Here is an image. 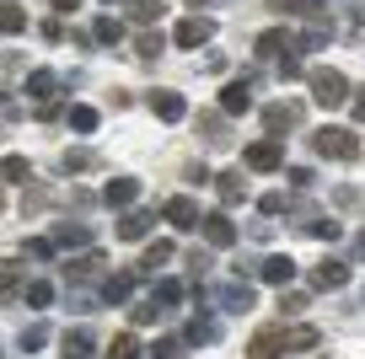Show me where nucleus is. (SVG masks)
I'll return each mask as SVG.
<instances>
[{
  "mask_svg": "<svg viewBox=\"0 0 365 359\" xmlns=\"http://www.w3.org/2000/svg\"><path fill=\"white\" fill-rule=\"evenodd\" d=\"M307 86H312V102H317V108H344V102H349V80H344V70H312Z\"/></svg>",
  "mask_w": 365,
  "mask_h": 359,
  "instance_id": "nucleus-1",
  "label": "nucleus"
},
{
  "mask_svg": "<svg viewBox=\"0 0 365 359\" xmlns=\"http://www.w3.org/2000/svg\"><path fill=\"white\" fill-rule=\"evenodd\" d=\"M312 145H317V156H328V161H354L360 156V135H354V129H317V135H312Z\"/></svg>",
  "mask_w": 365,
  "mask_h": 359,
  "instance_id": "nucleus-2",
  "label": "nucleus"
},
{
  "mask_svg": "<svg viewBox=\"0 0 365 359\" xmlns=\"http://www.w3.org/2000/svg\"><path fill=\"white\" fill-rule=\"evenodd\" d=\"M59 86H65V80H59L54 70H27V97L38 102V118H54L59 113Z\"/></svg>",
  "mask_w": 365,
  "mask_h": 359,
  "instance_id": "nucleus-3",
  "label": "nucleus"
},
{
  "mask_svg": "<svg viewBox=\"0 0 365 359\" xmlns=\"http://www.w3.org/2000/svg\"><path fill=\"white\" fill-rule=\"evenodd\" d=\"M290 327H263V333H252L247 338V359H279V354H290Z\"/></svg>",
  "mask_w": 365,
  "mask_h": 359,
  "instance_id": "nucleus-4",
  "label": "nucleus"
},
{
  "mask_svg": "<svg viewBox=\"0 0 365 359\" xmlns=\"http://www.w3.org/2000/svg\"><path fill=\"white\" fill-rule=\"evenodd\" d=\"M210 38H215V22H210V16H182V22L172 27V43L178 48H205Z\"/></svg>",
  "mask_w": 365,
  "mask_h": 359,
  "instance_id": "nucleus-5",
  "label": "nucleus"
},
{
  "mask_svg": "<svg viewBox=\"0 0 365 359\" xmlns=\"http://www.w3.org/2000/svg\"><path fill=\"white\" fill-rule=\"evenodd\" d=\"M263 124H269V135L301 129V124H307V108H301V102H269V108H263Z\"/></svg>",
  "mask_w": 365,
  "mask_h": 359,
  "instance_id": "nucleus-6",
  "label": "nucleus"
},
{
  "mask_svg": "<svg viewBox=\"0 0 365 359\" xmlns=\"http://www.w3.org/2000/svg\"><path fill=\"white\" fill-rule=\"evenodd\" d=\"M307 284H312V290H344V284H349V263H339V258H322V263H312Z\"/></svg>",
  "mask_w": 365,
  "mask_h": 359,
  "instance_id": "nucleus-7",
  "label": "nucleus"
},
{
  "mask_svg": "<svg viewBox=\"0 0 365 359\" xmlns=\"http://www.w3.org/2000/svg\"><path fill=\"white\" fill-rule=\"evenodd\" d=\"M296 54V33H290V27H269V33H258V43H252V54L258 59H279V54Z\"/></svg>",
  "mask_w": 365,
  "mask_h": 359,
  "instance_id": "nucleus-8",
  "label": "nucleus"
},
{
  "mask_svg": "<svg viewBox=\"0 0 365 359\" xmlns=\"http://www.w3.org/2000/svg\"><path fill=\"white\" fill-rule=\"evenodd\" d=\"M199 231H205L210 247H237V225H231V214H205Z\"/></svg>",
  "mask_w": 365,
  "mask_h": 359,
  "instance_id": "nucleus-9",
  "label": "nucleus"
},
{
  "mask_svg": "<svg viewBox=\"0 0 365 359\" xmlns=\"http://www.w3.org/2000/svg\"><path fill=\"white\" fill-rule=\"evenodd\" d=\"M279 161H285V145H279V140H258V145H247V167L252 172H274Z\"/></svg>",
  "mask_w": 365,
  "mask_h": 359,
  "instance_id": "nucleus-10",
  "label": "nucleus"
},
{
  "mask_svg": "<svg viewBox=\"0 0 365 359\" xmlns=\"http://www.w3.org/2000/svg\"><path fill=\"white\" fill-rule=\"evenodd\" d=\"M150 113H156L161 124H178V118H188V102L178 91H150Z\"/></svg>",
  "mask_w": 365,
  "mask_h": 359,
  "instance_id": "nucleus-11",
  "label": "nucleus"
},
{
  "mask_svg": "<svg viewBox=\"0 0 365 359\" xmlns=\"http://www.w3.org/2000/svg\"><path fill=\"white\" fill-rule=\"evenodd\" d=\"M91 348H97V338H91L86 327H70V333L59 338V359H91Z\"/></svg>",
  "mask_w": 365,
  "mask_h": 359,
  "instance_id": "nucleus-12",
  "label": "nucleus"
},
{
  "mask_svg": "<svg viewBox=\"0 0 365 359\" xmlns=\"http://www.w3.org/2000/svg\"><path fill=\"white\" fill-rule=\"evenodd\" d=\"M167 220L182 225V231H199V220H205V214H199L194 199H167Z\"/></svg>",
  "mask_w": 365,
  "mask_h": 359,
  "instance_id": "nucleus-13",
  "label": "nucleus"
},
{
  "mask_svg": "<svg viewBox=\"0 0 365 359\" xmlns=\"http://www.w3.org/2000/svg\"><path fill=\"white\" fill-rule=\"evenodd\" d=\"M252 108V80H231L220 91V113H247Z\"/></svg>",
  "mask_w": 365,
  "mask_h": 359,
  "instance_id": "nucleus-14",
  "label": "nucleus"
},
{
  "mask_svg": "<svg viewBox=\"0 0 365 359\" xmlns=\"http://www.w3.org/2000/svg\"><path fill=\"white\" fill-rule=\"evenodd\" d=\"M118 241H145V231H150V214H140V209H129V214H118Z\"/></svg>",
  "mask_w": 365,
  "mask_h": 359,
  "instance_id": "nucleus-15",
  "label": "nucleus"
},
{
  "mask_svg": "<svg viewBox=\"0 0 365 359\" xmlns=\"http://www.w3.org/2000/svg\"><path fill=\"white\" fill-rule=\"evenodd\" d=\"M167 263H172V241H150V247H145V263H140V279H150V274H161V269H167Z\"/></svg>",
  "mask_w": 365,
  "mask_h": 359,
  "instance_id": "nucleus-16",
  "label": "nucleus"
},
{
  "mask_svg": "<svg viewBox=\"0 0 365 359\" xmlns=\"http://www.w3.org/2000/svg\"><path fill=\"white\" fill-rule=\"evenodd\" d=\"M103 269H108V263H103V252H86V258H70V263H65L70 284H76V279H97Z\"/></svg>",
  "mask_w": 365,
  "mask_h": 359,
  "instance_id": "nucleus-17",
  "label": "nucleus"
},
{
  "mask_svg": "<svg viewBox=\"0 0 365 359\" xmlns=\"http://www.w3.org/2000/svg\"><path fill=\"white\" fill-rule=\"evenodd\" d=\"M135 279H140V274H113V279H103V301L124 306L129 295H135Z\"/></svg>",
  "mask_w": 365,
  "mask_h": 359,
  "instance_id": "nucleus-18",
  "label": "nucleus"
},
{
  "mask_svg": "<svg viewBox=\"0 0 365 359\" xmlns=\"http://www.w3.org/2000/svg\"><path fill=\"white\" fill-rule=\"evenodd\" d=\"M215 301L226 306V311H252V284H226Z\"/></svg>",
  "mask_w": 365,
  "mask_h": 359,
  "instance_id": "nucleus-19",
  "label": "nucleus"
},
{
  "mask_svg": "<svg viewBox=\"0 0 365 359\" xmlns=\"http://www.w3.org/2000/svg\"><path fill=\"white\" fill-rule=\"evenodd\" d=\"M0 33H27V11L16 6V0H0Z\"/></svg>",
  "mask_w": 365,
  "mask_h": 359,
  "instance_id": "nucleus-20",
  "label": "nucleus"
},
{
  "mask_svg": "<svg viewBox=\"0 0 365 359\" xmlns=\"http://www.w3.org/2000/svg\"><path fill=\"white\" fill-rule=\"evenodd\" d=\"M263 279H269V284H279V290H285V284L290 279H296V263H290V258H269V263H263Z\"/></svg>",
  "mask_w": 365,
  "mask_h": 359,
  "instance_id": "nucleus-21",
  "label": "nucleus"
},
{
  "mask_svg": "<svg viewBox=\"0 0 365 359\" xmlns=\"http://www.w3.org/2000/svg\"><path fill=\"white\" fill-rule=\"evenodd\" d=\"M215 188H220V199H226V204H242V199H247V182H242V172H220Z\"/></svg>",
  "mask_w": 365,
  "mask_h": 359,
  "instance_id": "nucleus-22",
  "label": "nucleus"
},
{
  "mask_svg": "<svg viewBox=\"0 0 365 359\" xmlns=\"http://www.w3.org/2000/svg\"><path fill=\"white\" fill-rule=\"evenodd\" d=\"M135 193H140V182L118 177V182H108V193H103V199L113 204V209H129V204H135Z\"/></svg>",
  "mask_w": 365,
  "mask_h": 359,
  "instance_id": "nucleus-23",
  "label": "nucleus"
},
{
  "mask_svg": "<svg viewBox=\"0 0 365 359\" xmlns=\"http://www.w3.org/2000/svg\"><path fill=\"white\" fill-rule=\"evenodd\" d=\"M108 359H145V348H140L129 333H118L113 343H108Z\"/></svg>",
  "mask_w": 365,
  "mask_h": 359,
  "instance_id": "nucleus-24",
  "label": "nucleus"
},
{
  "mask_svg": "<svg viewBox=\"0 0 365 359\" xmlns=\"http://www.w3.org/2000/svg\"><path fill=\"white\" fill-rule=\"evenodd\" d=\"M86 241H91L86 225H59L54 231V247H86Z\"/></svg>",
  "mask_w": 365,
  "mask_h": 359,
  "instance_id": "nucleus-25",
  "label": "nucleus"
},
{
  "mask_svg": "<svg viewBox=\"0 0 365 359\" xmlns=\"http://www.w3.org/2000/svg\"><path fill=\"white\" fill-rule=\"evenodd\" d=\"M220 338V327L210 322V316H194V322H188V343H215Z\"/></svg>",
  "mask_w": 365,
  "mask_h": 359,
  "instance_id": "nucleus-26",
  "label": "nucleus"
},
{
  "mask_svg": "<svg viewBox=\"0 0 365 359\" xmlns=\"http://www.w3.org/2000/svg\"><path fill=\"white\" fill-rule=\"evenodd\" d=\"M0 177H6V182H27V177H33L27 156H6V161H0Z\"/></svg>",
  "mask_w": 365,
  "mask_h": 359,
  "instance_id": "nucleus-27",
  "label": "nucleus"
},
{
  "mask_svg": "<svg viewBox=\"0 0 365 359\" xmlns=\"http://www.w3.org/2000/svg\"><path fill=\"white\" fill-rule=\"evenodd\" d=\"M161 48H167V38H161V33H140L135 38V59H156Z\"/></svg>",
  "mask_w": 365,
  "mask_h": 359,
  "instance_id": "nucleus-28",
  "label": "nucleus"
},
{
  "mask_svg": "<svg viewBox=\"0 0 365 359\" xmlns=\"http://www.w3.org/2000/svg\"><path fill=\"white\" fill-rule=\"evenodd\" d=\"M129 16H135L140 27H150L161 16V0H129Z\"/></svg>",
  "mask_w": 365,
  "mask_h": 359,
  "instance_id": "nucleus-29",
  "label": "nucleus"
},
{
  "mask_svg": "<svg viewBox=\"0 0 365 359\" xmlns=\"http://www.w3.org/2000/svg\"><path fill=\"white\" fill-rule=\"evenodd\" d=\"M16 279H22V263H0V301L16 295Z\"/></svg>",
  "mask_w": 365,
  "mask_h": 359,
  "instance_id": "nucleus-30",
  "label": "nucleus"
},
{
  "mask_svg": "<svg viewBox=\"0 0 365 359\" xmlns=\"http://www.w3.org/2000/svg\"><path fill=\"white\" fill-rule=\"evenodd\" d=\"M22 301H27V306H48V301H54V284H48V279H33V284L22 290Z\"/></svg>",
  "mask_w": 365,
  "mask_h": 359,
  "instance_id": "nucleus-31",
  "label": "nucleus"
},
{
  "mask_svg": "<svg viewBox=\"0 0 365 359\" xmlns=\"http://www.w3.org/2000/svg\"><path fill=\"white\" fill-rule=\"evenodd\" d=\"M199 135H210V140H226V113H199Z\"/></svg>",
  "mask_w": 365,
  "mask_h": 359,
  "instance_id": "nucleus-32",
  "label": "nucleus"
},
{
  "mask_svg": "<svg viewBox=\"0 0 365 359\" xmlns=\"http://www.w3.org/2000/svg\"><path fill=\"white\" fill-rule=\"evenodd\" d=\"M91 38H97V43H118V38H124V27H118L113 16H97V27H91Z\"/></svg>",
  "mask_w": 365,
  "mask_h": 359,
  "instance_id": "nucleus-33",
  "label": "nucleus"
},
{
  "mask_svg": "<svg viewBox=\"0 0 365 359\" xmlns=\"http://www.w3.org/2000/svg\"><path fill=\"white\" fill-rule=\"evenodd\" d=\"M150 301H156V306H178V301H182V284H178V279H161Z\"/></svg>",
  "mask_w": 365,
  "mask_h": 359,
  "instance_id": "nucleus-34",
  "label": "nucleus"
},
{
  "mask_svg": "<svg viewBox=\"0 0 365 359\" xmlns=\"http://www.w3.org/2000/svg\"><path fill=\"white\" fill-rule=\"evenodd\" d=\"M43 343H48V327H43V322L22 327V348H27V354H38V348H43Z\"/></svg>",
  "mask_w": 365,
  "mask_h": 359,
  "instance_id": "nucleus-35",
  "label": "nucleus"
},
{
  "mask_svg": "<svg viewBox=\"0 0 365 359\" xmlns=\"http://www.w3.org/2000/svg\"><path fill=\"white\" fill-rule=\"evenodd\" d=\"M70 129L91 135V129H97V108H70Z\"/></svg>",
  "mask_w": 365,
  "mask_h": 359,
  "instance_id": "nucleus-36",
  "label": "nucleus"
},
{
  "mask_svg": "<svg viewBox=\"0 0 365 359\" xmlns=\"http://www.w3.org/2000/svg\"><path fill=\"white\" fill-rule=\"evenodd\" d=\"M307 231L317 236V241H339V236H344V225H339V220H312Z\"/></svg>",
  "mask_w": 365,
  "mask_h": 359,
  "instance_id": "nucleus-37",
  "label": "nucleus"
},
{
  "mask_svg": "<svg viewBox=\"0 0 365 359\" xmlns=\"http://www.w3.org/2000/svg\"><path fill=\"white\" fill-rule=\"evenodd\" d=\"M65 167H70V172H86V167H97V150H65Z\"/></svg>",
  "mask_w": 365,
  "mask_h": 359,
  "instance_id": "nucleus-38",
  "label": "nucleus"
},
{
  "mask_svg": "<svg viewBox=\"0 0 365 359\" xmlns=\"http://www.w3.org/2000/svg\"><path fill=\"white\" fill-rule=\"evenodd\" d=\"M150 359H182V343H178V338H156Z\"/></svg>",
  "mask_w": 365,
  "mask_h": 359,
  "instance_id": "nucleus-39",
  "label": "nucleus"
},
{
  "mask_svg": "<svg viewBox=\"0 0 365 359\" xmlns=\"http://www.w3.org/2000/svg\"><path fill=\"white\" fill-rule=\"evenodd\" d=\"M129 316H135L140 327H150V322H161V306H156V301H140V306H135Z\"/></svg>",
  "mask_w": 365,
  "mask_h": 359,
  "instance_id": "nucleus-40",
  "label": "nucleus"
},
{
  "mask_svg": "<svg viewBox=\"0 0 365 359\" xmlns=\"http://www.w3.org/2000/svg\"><path fill=\"white\" fill-rule=\"evenodd\" d=\"M22 252H27V258H38V263H43V258H54V241H22Z\"/></svg>",
  "mask_w": 365,
  "mask_h": 359,
  "instance_id": "nucleus-41",
  "label": "nucleus"
},
{
  "mask_svg": "<svg viewBox=\"0 0 365 359\" xmlns=\"http://www.w3.org/2000/svg\"><path fill=\"white\" fill-rule=\"evenodd\" d=\"M279 209H290L285 193H263V214H279Z\"/></svg>",
  "mask_w": 365,
  "mask_h": 359,
  "instance_id": "nucleus-42",
  "label": "nucleus"
},
{
  "mask_svg": "<svg viewBox=\"0 0 365 359\" xmlns=\"http://www.w3.org/2000/svg\"><path fill=\"white\" fill-rule=\"evenodd\" d=\"M279 311H290V316L307 311V295H290V290H285V295H279Z\"/></svg>",
  "mask_w": 365,
  "mask_h": 359,
  "instance_id": "nucleus-43",
  "label": "nucleus"
},
{
  "mask_svg": "<svg viewBox=\"0 0 365 359\" xmlns=\"http://www.w3.org/2000/svg\"><path fill=\"white\" fill-rule=\"evenodd\" d=\"M279 76H285V80H301L307 70H301V59H290V54H285V59H279Z\"/></svg>",
  "mask_w": 365,
  "mask_h": 359,
  "instance_id": "nucleus-44",
  "label": "nucleus"
},
{
  "mask_svg": "<svg viewBox=\"0 0 365 359\" xmlns=\"http://www.w3.org/2000/svg\"><path fill=\"white\" fill-rule=\"evenodd\" d=\"M22 204H27V214H33V209H43V204H48V193H43V188H27Z\"/></svg>",
  "mask_w": 365,
  "mask_h": 359,
  "instance_id": "nucleus-45",
  "label": "nucleus"
},
{
  "mask_svg": "<svg viewBox=\"0 0 365 359\" xmlns=\"http://www.w3.org/2000/svg\"><path fill=\"white\" fill-rule=\"evenodd\" d=\"M349 113H354V124H365V91H349Z\"/></svg>",
  "mask_w": 365,
  "mask_h": 359,
  "instance_id": "nucleus-46",
  "label": "nucleus"
},
{
  "mask_svg": "<svg viewBox=\"0 0 365 359\" xmlns=\"http://www.w3.org/2000/svg\"><path fill=\"white\" fill-rule=\"evenodd\" d=\"M290 182H296V188H312L317 177H312V167H296V172H290Z\"/></svg>",
  "mask_w": 365,
  "mask_h": 359,
  "instance_id": "nucleus-47",
  "label": "nucleus"
},
{
  "mask_svg": "<svg viewBox=\"0 0 365 359\" xmlns=\"http://www.w3.org/2000/svg\"><path fill=\"white\" fill-rule=\"evenodd\" d=\"M48 6H54V11H76L81 0H48Z\"/></svg>",
  "mask_w": 365,
  "mask_h": 359,
  "instance_id": "nucleus-48",
  "label": "nucleus"
},
{
  "mask_svg": "<svg viewBox=\"0 0 365 359\" xmlns=\"http://www.w3.org/2000/svg\"><path fill=\"white\" fill-rule=\"evenodd\" d=\"M354 252H360V258H365V231H360V241H354Z\"/></svg>",
  "mask_w": 365,
  "mask_h": 359,
  "instance_id": "nucleus-49",
  "label": "nucleus"
},
{
  "mask_svg": "<svg viewBox=\"0 0 365 359\" xmlns=\"http://www.w3.org/2000/svg\"><path fill=\"white\" fill-rule=\"evenodd\" d=\"M0 209H6V193H0Z\"/></svg>",
  "mask_w": 365,
  "mask_h": 359,
  "instance_id": "nucleus-50",
  "label": "nucleus"
},
{
  "mask_svg": "<svg viewBox=\"0 0 365 359\" xmlns=\"http://www.w3.org/2000/svg\"><path fill=\"white\" fill-rule=\"evenodd\" d=\"M103 6H118V0H103Z\"/></svg>",
  "mask_w": 365,
  "mask_h": 359,
  "instance_id": "nucleus-51",
  "label": "nucleus"
},
{
  "mask_svg": "<svg viewBox=\"0 0 365 359\" xmlns=\"http://www.w3.org/2000/svg\"><path fill=\"white\" fill-rule=\"evenodd\" d=\"M194 6H205V0H194Z\"/></svg>",
  "mask_w": 365,
  "mask_h": 359,
  "instance_id": "nucleus-52",
  "label": "nucleus"
}]
</instances>
